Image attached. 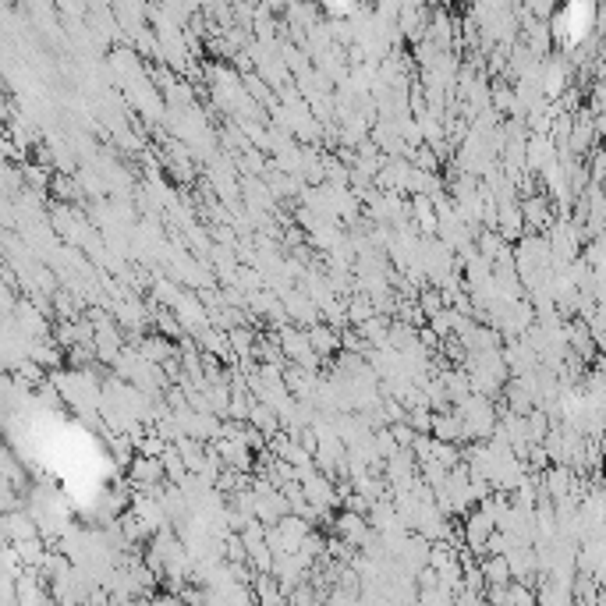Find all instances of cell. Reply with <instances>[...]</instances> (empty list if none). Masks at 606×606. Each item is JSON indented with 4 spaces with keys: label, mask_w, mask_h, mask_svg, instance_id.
<instances>
[{
    "label": "cell",
    "mask_w": 606,
    "mask_h": 606,
    "mask_svg": "<svg viewBox=\"0 0 606 606\" xmlns=\"http://www.w3.org/2000/svg\"><path fill=\"white\" fill-rule=\"evenodd\" d=\"M592 18H596V8L592 4H571L568 11L557 15V36L568 43V47H585V39L592 32Z\"/></svg>",
    "instance_id": "6da1fadb"
},
{
    "label": "cell",
    "mask_w": 606,
    "mask_h": 606,
    "mask_svg": "<svg viewBox=\"0 0 606 606\" xmlns=\"http://www.w3.org/2000/svg\"><path fill=\"white\" fill-rule=\"evenodd\" d=\"M334 529L344 546H351V550H362V546L373 539V525H369V518H362V514H351V511H341L334 521Z\"/></svg>",
    "instance_id": "7a4b0ae2"
},
{
    "label": "cell",
    "mask_w": 606,
    "mask_h": 606,
    "mask_svg": "<svg viewBox=\"0 0 606 606\" xmlns=\"http://www.w3.org/2000/svg\"><path fill=\"white\" fill-rule=\"evenodd\" d=\"M280 348H284V355L295 358L298 366H312V362H316V355H312V348H309V337H305V330H298V327L280 330Z\"/></svg>",
    "instance_id": "3957f363"
},
{
    "label": "cell",
    "mask_w": 606,
    "mask_h": 606,
    "mask_svg": "<svg viewBox=\"0 0 606 606\" xmlns=\"http://www.w3.org/2000/svg\"><path fill=\"white\" fill-rule=\"evenodd\" d=\"M4 539H8V546L15 543H25V539H39V529H36V521L29 518V511H11L4 514Z\"/></svg>",
    "instance_id": "277c9868"
},
{
    "label": "cell",
    "mask_w": 606,
    "mask_h": 606,
    "mask_svg": "<svg viewBox=\"0 0 606 606\" xmlns=\"http://www.w3.org/2000/svg\"><path fill=\"white\" fill-rule=\"evenodd\" d=\"M479 575H482V585H486V589H490V585H511V571H507L504 557H486Z\"/></svg>",
    "instance_id": "5b68a950"
},
{
    "label": "cell",
    "mask_w": 606,
    "mask_h": 606,
    "mask_svg": "<svg viewBox=\"0 0 606 606\" xmlns=\"http://www.w3.org/2000/svg\"><path fill=\"white\" fill-rule=\"evenodd\" d=\"M305 337H309L312 355H330V351L337 348V334L330 327H309L305 330Z\"/></svg>",
    "instance_id": "8992f818"
}]
</instances>
